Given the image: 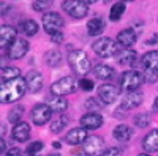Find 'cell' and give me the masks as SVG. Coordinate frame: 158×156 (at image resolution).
<instances>
[{"label": "cell", "mask_w": 158, "mask_h": 156, "mask_svg": "<svg viewBox=\"0 0 158 156\" xmlns=\"http://www.w3.org/2000/svg\"><path fill=\"white\" fill-rule=\"evenodd\" d=\"M27 90L26 80L22 77L13 78V80L2 81L0 85V99L3 104H10L20 99Z\"/></svg>", "instance_id": "cell-1"}, {"label": "cell", "mask_w": 158, "mask_h": 156, "mask_svg": "<svg viewBox=\"0 0 158 156\" xmlns=\"http://www.w3.org/2000/svg\"><path fill=\"white\" fill-rule=\"evenodd\" d=\"M141 67L144 70L145 82L152 84L158 80V51H148L141 58Z\"/></svg>", "instance_id": "cell-2"}, {"label": "cell", "mask_w": 158, "mask_h": 156, "mask_svg": "<svg viewBox=\"0 0 158 156\" xmlns=\"http://www.w3.org/2000/svg\"><path fill=\"white\" fill-rule=\"evenodd\" d=\"M91 48L101 58H111L120 53V44L110 37H100L93 43Z\"/></svg>", "instance_id": "cell-3"}, {"label": "cell", "mask_w": 158, "mask_h": 156, "mask_svg": "<svg viewBox=\"0 0 158 156\" xmlns=\"http://www.w3.org/2000/svg\"><path fill=\"white\" fill-rule=\"evenodd\" d=\"M69 64H70L71 70L78 75H85L90 71L91 66H90V60H88L87 54L83 50H74L70 51L69 54Z\"/></svg>", "instance_id": "cell-4"}, {"label": "cell", "mask_w": 158, "mask_h": 156, "mask_svg": "<svg viewBox=\"0 0 158 156\" xmlns=\"http://www.w3.org/2000/svg\"><path fill=\"white\" fill-rule=\"evenodd\" d=\"M145 82L144 80V74H141L137 70H128L123 73L121 78H120V85L121 90H124L125 92H131V91H137V88L143 85Z\"/></svg>", "instance_id": "cell-5"}, {"label": "cell", "mask_w": 158, "mask_h": 156, "mask_svg": "<svg viewBox=\"0 0 158 156\" xmlns=\"http://www.w3.org/2000/svg\"><path fill=\"white\" fill-rule=\"evenodd\" d=\"M78 81L74 77H64L60 78L59 81H56L52 85V92L54 97H63V95H69L73 94L74 91H77Z\"/></svg>", "instance_id": "cell-6"}, {"label": "cell", "mask_w": 158, "mask_h": 156, "mask_svg": "<svg viewBox=\"0 0 158 156\" xmlns=\"http://www.w3.org/2000/svg\"><path fill=\"white\" fill-rule=\"evenodd\" d=\"M88 4L90 2H81V0H67L63 2L61 7L67 14H70L74 18H83L88 13Z\"/></svg>", "instance_id": "cell-7"}, {"label": "cell", "mask_w": 158, "mask_h": 156, "mask_svg": "<svg viewBox=\"0 0 158 156\" xmlns=\"http://www.w3.org/2000/svg\"><path fill=\"white\" fill-rule=\"evenodd\" d=\"M43 29L46 33H48L50 36L54 33H59L60 29L64 26V20L59 13H54V11H50V13H46L43 16Z\"/></svg>", "instance_id": "cell-8"}, {"label": "cell", "mask_w": 158, "mask_h": 156, "mask_svg": "<svg viewBox=\"0 0 158 156\" xmlns=\"http://www.w3.org/2000/svg\"><path fill=\"white\" fill-rule=\"evenodd\" d=\"M52 108L46 104H37L36 106L31 111V119H33V123L37 125V126H41L44 123H47L52 118Z\"/></svg>", "instance_id": "cell-9"}, {"label": "cell", "mask_w": 158, "mask_h": 156, "mask_svg": "<svg viewBox=\"0 0 158 156\" xmlns=\"http://www.w3.org/2000/svg\"><path fill=\"white\" fill-rule=\"evenodd\" d=\"M121 88L115 87L113 84H104L98 88V98L104 102V104H113L115 99L118 98Z\"/></svg>", "instance_id": "cell-10"}, {"label": "cell", "mask_w": 158, "mask_h": 156, "mask_svg": "<svg viewBox=\"0 0 158 156\" xmlns=\"http://www.w3.org/2000/svg\"><path fill=\"white\" fill-rule=\"evenodd\" d=\"M27 50H29V43H27V40L16 38V41L6 50V53H7V57L10 58V60H19V58H22L23 55L26 54Z\"/></svg>", "instance_id": "cell-11"}, {"label": "cell", "mask_w": 158, "mask_h": 156, "mask_svg": "<svg viewBox=\"0 0 158 156\" xmlns=\"http://www.w3.org/2000/svg\"><path fill=\"white\" fill-rule=\"evenodd\" d=\"M83 148H84V152L88 155H98V153H103V148H104V141L103 138L96 136V135H91L85 139V142L83 143Z\"/></svg>", "instance_id": "cell-12"}, {"label": "cell", "mask_w": 158, "mask_h": 156, "mask_svg": "<svg viewBox=\"0 0 158 156\" xmlns=\"http://www.w3.org/2000/svg\"><path fill=\"white\" fill-rule=\"evenodd\" d=\"M143 102V92L141 91H131V92H125L121 99V108L128 111V109L137 108Z\"/></svg>", "instance_id": "cell-13"}, {"label": "cell", "mask_w": 158, "mask_h": 156, "mask_svg": "<svg viewBox=\"0 0 158 156\" xmlns=\"http://www.w3.org/2000/svg\"><path fill=\"white\" fill-rule=\"evenodd\" d=\"M17 30L11 26H2L0 29V46L3 50H7L11 44L16 41Z\"/></svg>", "instance_id": "cell-14"}, {"label": "cell", "mask_w": 158, "mask_h": 156, "mask_svg": "<svg viewBox=\"0 0 158 156\" xmlns=\"http://www.w3.org/2000/svg\"><path fill=\"white\" fill-rule=\"evenodd\" d=\"M80 123L81 126L84 129H87V131L88 129H97V128H100L103 125V116L97 112H88L81 116Z\"/></svg>", "instance_id": "cell-15"}, {"label": "cell", "mask_w": 158, "mask_h": 156, "mask_svg": "<svg viewBox=\"0 0 158 156\" xmlns=\"http://www.w3.org/2000/svg\"><path fill=\"white\" fill-rule=\"evenodd\" d=\"M87 138H88L87 129H84V128H74L66 135V142L69 145H80V143H84Z\"/></svg>", "instance_id": "cell-16"}, {"label": "cell", "mask_w": 158, "mask_h": 156, "mask_svg": "<svg viewBox=\"0 0 158 156\" xmlns=\"http://www.w3.org/2000/svg\"><path fill=\"white\" fill-rule=\"evenodd\" d=\"M26 84H27V90L30 92H37V91H40L43 88V77L39 71H30L27 73L26 75Z\"/></svg>", "instance_id": "cell-17"}, {"label": "cell", "mask_w": 158, "mask_h": 156, "mask_svg": "<svg viewBox=\"0 0 158 156\" xmlns=\"http://www.w3.org/2000/svg\"><path fill=\"white\" fill-rule=\"evenodd\" d=\"M11 138L17 142H26L30 138V125L27 122H19L13 126Z\"/></svg>", "instance_id": "cell-18"}, {"label": "cell", "mask_w": 158, "mask_h": 156, "mask_svg": "<svg viewBox=\"0 0 158 156\" xmlns=\"http://www.w3.org/2000/svg\"><path fill=\"white\" fill-rule=\"evenodd\" d=\"M135 41H137V33L132 29L123 30V31H120L117 36V43L120 44V47L130 48L131 46H134Z\"/></svg>", "instance_id": "cell-19"}, {"label": "cell", "mask_w": 158, "mask_h": 156, "mask_svg": "<svg viewBox=\"0 0 158 156\" xmlns=\"http://www.w3.org/2000/svg\"><path fill=\"white\" fill-rule=\"evenodd\" d=\"M132 135H134L132 128L128 126V125H125V123H121V125L115 126L114 131H113V136H114L117 141H120V142L130 141V139L132 138Z\"/></svg>", "instance_id": "cell-20"}, {"label": "cell", "mask_w": 158, "mask_h": 156, "mask_svg": "<svg viewBox=\"0 0 158 156\" xmlns=\"http://www.w3.org/2000/svg\"><path fill=\"white\" fill-rule=\"evenodd\" d=\"M143 148L145 152H157L158 150V129H152L150 134L143 139Z\"/></svg>", "instance_id": "cell-21"}, {"label": "cell", "mask_w": 158, "mask_h": 156, "mask_svg": "<svg viewBox=\"0 0 158 156\" xmlns=\"http://www.w3.org/2000/svg\"><path fill=\"white\" fill-rule=\"evenodd\" d=\"M104 29H106V22L101 17H94L87 23V33L90 36H100Z\"/></svg>", "instance_id": "cell-22"}, {"label": "cell", "mask_w": 158, "mask_h": 156, "mask_svg": "<svg viewBox=\"0 0 158 156\" xmlns=\"http://www.w3.org/2000/svg\"><path fill=\"white\" fill-rule=\"evenodd\" d=\"M19 30L22 31L23 34H26V36L31 37L39 31V24H37L34 20H23V22L19 23Z\"/></svg>", "instance_id": "cell-23"}, {"label": "cell", "mask_w": 158, "mask_h": 156, "mask_svg": "<svg viewBox=\"0 0 158 156\" xmlns=\"http://www.w3.org/2000/svg\"><path fill=\"white\" fill-rule=\"evenodd\" d=\"M48 106L52 108L53 112H64L69 106V101L66 98H63V97H53L50 101H48Z\"/></svg>", "instance_id": "cell-24"}, {"label": "cell", "mask_w": 158, "mask_h": 156, "mask_svg": "<svg viewBox=\"0 0 158 156\" xmlns=\"http://www.w3.org/2000/svg\"><path fill=\"white\" fill-rule=\"evenodd\" d=\"M114 73H115L114 68H111L110 66H104V64L94 67V70H93V74L98 80H108V78H111V77L114 75Z\"/></svg>", "instance_id": "cell-25"}, {"label": "cell", "mask_w": 158, "mask_h": 156, "mask_svg": "<svg viewBox=\"0 0 158 156\" xmlns=\"http://www.w3.org/2000/svg\"><path fill=\"white\" fill-rule=\"evenodd\" d=\"M125 9H127V6H125V3H123V2H117L115 4H113V6H111V10H110V20H113V22L120 20V17L124 14Z\"/></svg>", "instance_id": "cell-26"}, {"label": "cell", "mask_w": 158, "mask_h": 156, "mask_svg": "<svg viewBox=\"0 0 158 156\" xmlns=\"http://www.w3.org/2000/svg\"><path fill=\"white\" fill-rule=\"evenodd\" d=\"M67 125H69V118L64 116V115H61L59 119L53 121L52 125H50V129H52V132H54V134H60Z\"/></svg>", "instance_id": "cell-27"}, {"label": "cell", "mask_w": 158, "mask_h": 156, "mask_svg": "<svg viewBox=\"0 0 158 156\" xmlns=\"http://www.w3.org/2000/svg\"><path fill=\"white\" fill-rule=\"evenodd\" d=\"M137 58V53L134 50H124L118 55V62L120 64H132Z\"/></svg>", "instance_id": "cell-28"}, {"label": "cell", "mask_w": 158, "mask_h": 156, "mask_svg": "<svg viewBox=\"0 0 158 156\" xmlns=\"http://www.w3.org/2000/svg\"><path fill=\"white\" fill-rule=\"evenodd\" d=\"M44 58H46L47 66H50V67H57L61 62V54H60L59 51H54V50L48 51Z\"/></svg>", "instance_id": "cell-29"}, {"label": "cell", "mask_w": 158, "mask_h": 156, "mask_svg": "<svg viewBox=\"0 0 158 156\" xmlns=\"http://www.w3.org/2000/svg\"><path fill=\"white\" fill-rule=\"evenodd\" d=\"M17 77H20V70L17 67H6V68L2 70V81L13 80Z\"/></svg>", "instance_id": "cell-30"}, {"label": "cell", "mask_w": 158, "mask_h": 156, "mask_svg": "<svg viewBox=\"0 0 158 156\" xmlns=\"http://www.w3.org/2000/svg\"><path fill=\"white\" fill-rule=\"evenodd\" d=\"M151 122V118L148 114H137L134 116V125L138 128H147Z\"/></svg>", "instance_id": "cell-31"}, {"label": "cell", "mask_w": 158, "mask_h": 156, "mask_svg": "<svg viewBox=\"0 0 158 156\" xmlns=\"http://www.w3.org/2000/svg\"><path fill=\"white\" fill-rule=\"evenodd\" d=\"M23 116V106H15V108L11 109L10 112H9V122L11 123H19L20 122V118Z\"/></svg>", "instance_id": "cell-32"}, {"label": "cell", "mask_w": 158, "mask_h": 156, "mask_svg": "<svg viewBox=\"0 0 158 156\" xmlns=\"http://www.w3.org/2000/svg\"><path fill=\"white\" fill-rule=\"evenodd\" d=\"M43 148H44V143H43V142H40V141L31 142V143L27 146V153H29V155H36V153L40 152Z\"/></svg>", "instance_id": "cell-33"}, {"label": "cell", "mask_w": 158, "mask_h": 156, "mask_svg": "<svg viewBox=\"0 0 158 156\" xmlns=\"http://www.w3.org/2000/svg\"><path fill=\"white\" fill-rule=\"evenodd\" d=\"M52 4H53V2L46 0V2H33V3H31V6H33V9L36 11H43V10H47Z\"/></svg>", "instance_id": "cell-34"}, {"label": "cell", "mask_w": 158, "mask_h": 156, "mask_svg": "<svg viewBox=\"0 0 158 156\" xmlns=\"http://www.w3.org/2000/svg\"><path fill=\"white\" fill-rule=\"evenodd\" d=\"M78 85H80L81 90L84 91H93V88H94V82L91 80H88V78H81L78 81Z\"/></svg>", "instance_id": "cell-35"}, {"label": "cell", "mask_w": 158, "mask_h": 156, "mask_svg": "<svg viewBox=\"0 0 158 156\" xmlns=\"http://www.w3.org/2000/svg\"><path fill=\"white\" fill-rule=\"evenodd\" d=\"M100 156H121V150L118 148H110L107 150H104Z\"/></svg>", "instance_id": "cell-36"}, {"label": "cell", "mask_w": 158, "mask_h": 156, "mask_svg": "<svg viewBox=\"0 0 158 156\" xmlns=\"http://www.w3.org/2000/svg\"><path fill=\"white\" fill-rule=\"evenodd\" d=\"M85 106H87V109H90V111H96V109H98V104H97L94 99H88V101H85Z\"/></svg>", "instance_id": "cell-37"}, {"label": "cell", "mask_w": 158, "mask_h": 156, "mask_svg": "<svg viewBox=\"0 0 158 156\" xmlns=\"http://www.w3.org/2000/svg\"><path fill=\"white\" fill-rule=\"evenodd\" d=\"M63 38H64V36H63V33H54V34H52V41L53 43H56V44H60L63 41Z\"/></svg>", "instance_id": "cell-38"}, {"label": "cell", "mask_w": 158, "mask_h": 156, "mask_svg": "<svg viewBox=\"0 0 158 156\" xmlns=\"http://www.w3.org/2000/svg\"><path fill=\"white\" fill-rule=\"evenodd\" d=\"M6 156H22V150L19 148H10L6 153Z\"/></svg>", "instance_id": "cell-39"}, {"label": "cell", "mask_w": 158, "mask_h": 156, "mask_svg": "<svg viewBox=\"0 0 158 156\" xmlns=\"http://www.w3.org/2000/svg\"><path fill=\"white\" fill-rule=\"evenodd\" d=\"M158 41V34H155L154 37H152V38H151V40H148V41H145V44H155Z\"/></svg>", "instance_id": "cell-40"}, {"label": "cell", "mask_w": 158, "mask_h": 156, "mask_svg": "<svg viewBox=\"0 0 158 156\" xmlns=\"http://www.w3.org/2000/svg\"><path fill=\"white\" fill-rule=\"evenodd\" d=\"M2 153H7V150H6V141L4 139H2Z\"/></svg>", "instance_id": "cell-41"}, {"label": "cell", "mask_w": 158, "mask_h": 156, "mask_svg": "<svg viewBox=\"0 0 158 156\" xmlns=\"http://www.w3.org/2000/svg\"><path fill=\"white\" fill-rule=\"evenodd\" d=\"M53 148H56V149H60V148H61V145H60L59 142H53Z\"/></svg>", "instance_id": "cell-42"}, {"label": "cell", "mask_w": 158, "mask_h": 156, "mask_svg": "<svg viewBox=\"0 0 158 156\" xmlns=\"http://www.w3.org/2000/svg\"><path fill=\"white\" fill-rule=\"evenodd\" d=\"M76 156H91V155H88V153L83 152V153H78V155H76Z\"/></svg>", "instance_id": "cell-43"}, {"label": "cell", "mask_w": 158, "mask_h": 156, "mask_svg": "<svg viewBox=\"0 0 158 156\" xmlns=\"http://www.w3.org/2000/svg\"><path fill=\"white\" fill-rule=\"evenodd\" d=\"M154 106L158 109V97H157V99H155V101H154Z\"/></svg>", "instance_id": "cell-44"}, {"label": "cell", "mask_w": 158, "mask_h": 156, "mask_svg": "<svg viewBox=\"0 0 158 156\" xmlns=\"http://www.w3.org/2000/svg\"><path fill=\"white\" fill-rule=\"evenodd\" d=\"M48 156H60V153H50Z\"/></svg>", "instance_id": "cell-45"}, {"label": "cell", "mask_w": 158, "mask_h": 156, "mask_svg": "<svg viewBox=\"0 0 158 156\" xmlns=\"http://www.w3.org/2000/svg\"><path fill=\"white\" fill-rule=\"evenodd\" d=\"M138 156H150L148 153H141V155H138Z\"/></svg>", "instance_id": "cell-46"}, {"label": "cell", "mask_w": 158, "mask_h": 156, "mask_svg": "<svg viewBox=\"0 0 158 156\" xmlns=\"http://www.w3.org/2000/svg\"><path fill=\"white\" fill-rule=\"evenodd\" d=\"M29 156H40V155H39V153H36V155H29Z\"/></svg>", "instance_id": "cell-47"}]
</instances>
